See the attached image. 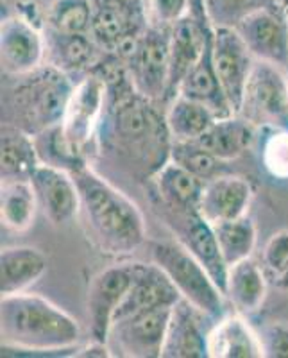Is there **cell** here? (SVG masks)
I'll list each match as a JSON object with an SVG mask.
<instances>
[{
    "instance_id": "22",
    "label": "cell",
    "mask_w": 288,
    "mask_h": 358,
    "mask_svg": "<svg viewBox=\"0 0 288 358\" xmlns=\"http://www.w3.org/2000/svg\"><path fill=\"white\" fill-rule=\"evenodd\" d=\"M150 181L154 185L156 196H158L156 204H161L174 212L199 210L201 196H203L206 181L188 172L172 159L163 165Z\"/></svg>"
},
{
    "instance_id": "35",
    "label": "cell",
    "mask_w": 288,
    "mask_h": 358,
    "mask_svg": "<svg viewBox=\"0 0 288 358\" xmlns=\"http://www.w3.org/2000/svg\"><path fill=\"white\" fill-rule=\"evenodd\" d=\"M147 24L152 27H172L188 15L187 0H142Z\"/></svg>"
},
{
    "instance_id": "5",
    "label": "cell",
    "mask_w": 288,
    "mask_h": 358,
    "mask_svg": "<svg viewBox=\"0 0 288 358\" xmlns=\"http://www.w3.org/2000/svg\"><path fill=\"white\" fill-rule=\"evenodd\" d=\"M70 73L54 65L40 66L15 90V108L22 129L33 136L59 126L73 94Z\"/></svg>"
},
{
    "instance_id": "39",
    "label": "cell",
    "mask_w": 288,
    "mask_h": 358,
    "mask_svg": "<svg viewBox=\"0 0 288 358\" xmlns=\"http://www.w3.org/2000/svg\"><path fill=\"white\" fill-rule=\"evenodd\" d=\"M88 357H99V358H110L113 357L111 348L108 342L92 341L88 346H79L75 351V358H88Z\"/></svg>"
},
{
    "instance_id": "15",
    "label": "cell",
    "mask_w": 288,
    "mask_h": 358,
    "mask_svg": "<svg viewBox=\"0 0 288 358\" xmlns=\"http://www.w3.org/2000/svg\"><path fill=\"white\" fill-rule=\"evenodd\" d=\"M38 203L54 226L72 222L81 212V196L72 172L41 162L31 176Z\"/></svg>"
},
{
    "instance_id": "9",
    "label": "cell",
    "mask_w": 288,
    "mask_h": 358,
    "mask_svg": "<svg viewBox=\"0 0 288 358\" xmlns=\"http://www.w3.org/2000/svg\"><path fill=\"white\" fill-rule=\"evenodd\" d=\"M140 267L142 262H122L106 267L92 280L86 296L92 341L108 342L117 310L129 294Z\"/></svg>"
},
{
    "instance_id": "6",
    "label": "cell",
    "mask_w": 288,
    "mask_h": 358,
    "mask_svg": "<svg viewBox=\"0 0 288 358\" xmlns=\"http://www.w3.org/2000/svg\"><path fill=\"white\" fill-rule=\"evenodd\" d=\"M149 251L152 264L168 276L183 299L203 310L213 321L226 315L227 299L224 292L181 242H150Z\"/></svg>"
},
{
    "instance_id": "23",
    "label": "cell",
    "mask_w": 288,
    "mask_h": 358,
    "mask_svg": "<svg viewBox=\"0 0 288 358\" xmlns=\"http://www.w3.org/2000/svg\"><path fill=\"white\" fill-rule=\"evenodd\" d=\"M267 273L252 258L231 265L227 271L226 299L236 313L249 317L261 308L267 297Z\"/></svg>"
},
{
    "instance_id": "42",
    "label": "cell",
    "mask_w": 288,
    "mask_h": 358,
    "mask_svg": "<svg viewBox=\"0 0 288 358\" xmlns=\"http://www.w3.org/2000/svg\"><path fill=\"white\" fill-rule=\"evenodd\" d=\"M99 2H104V0H92V4H99Z\"/></svg>"
},
{
    "instance_id": "36",
    "label": "cell",
    "mask_w": 288,
    "mask_h": 358,
    "mask_svg": "<svg viewBox=\"0 0 288 358\" xmlns=\"http://www.w3.org/2000/svg\"><path fill=\"white\" fill-rule=\"evenodd\" d=\"M261 265L265 273L274 278V281L280 280L288 271V229L274 233L265 244L261 251Z\"/></svg>"
},
{
    "instance_id": "27",
    "label": "cell",
    "mask_w": 288,
    "mask_h": 358,
    "mask_svg": "<svg viewBox=\"0 0 288 358\" xmlns=\"http://www.w3.org/2000/svg\"><path fill=\"white\" fill-rule=\"evenodd\" d=\"M47 50L52 54L50 65L65 72H81L99 63V47L92 34H59L49 29Z\"/></svg>"
},
{
    "instance_id": "12",
    "label": "cell",
    "mask_w": 288,
    "mask_h": 358,
    "mask_svg": "<svg viewBox=\"0 0 288 358\" xmlns=\"http://www.w3.org/2000/svg\"><path fill=\"white\" fill-rule=\"evenodd\" d=\"M211 54L217 76L235 115H238L245 85L256 63L245 41L233 27H213Z\"/></svg>"
},
{
    "instance_id": "13",
    "label": "cell",
    "mask_w": 288,
    "mask_h": 358,
    "mask_svg": "<svg viewBox=\"0 0 288 358\" xmlns=\"http://www.w3.org/2000/svg\"><path fill=\"white\" fill-rule=\"evenodd\" d=\"M0 56L6 72L27 76L43 66L47 38L29 18L9 17L0 25Z\"/></svg>"
},
{
    "instance_id": "28",
    "label": "cell",
    "mask_w": 288,
    "mask_h": 358,
    "mask_svg": "<svg viewBox=\"0 0 288 358\" xmlns=\"http://www.w3.org/2000/svg\"><path fill=\"white\" fill-rule=\"evenodd\" d=\"M166 126L174 142H194L217 120L215 113L204 104L178 95L166 104Z\"/></svg>"
},
{
    "instance_id": "4",
    "label": "cell",
    "mask_w": 288,
    "mask_h": 358,
    "mask_svg": "<svg viewBox=\"0 0 288 358\" xmlns=\"http://www.w3.org/2000/svg\"><path fill=\"white\" fill-rule=\"evenodd\" d=\"M106 99L108 90L104 79L94 70L75 85L62 124L50 129L52 136H49L47 143L49 156H54L50 165L72 172L88 163L86 151L97 138Z\"/></svg>"
},
{
    "instance_id": "43",
    "label": "cell",
    "mask_w": 288,
    "mask_h": 358,
    "mask_svg": "<svg viewBox=\"0 0 288 358\" xmlns=\"http://www.w3.org/2000/svg\"><path fill=\"white\" fill-rule=\"evenodd\" d=\"M285 13H287V18H288V6H287V8H285Z\"/></svg>"
},
{
    "instance_id": "31",
    "label": "cell",
    "mask_w": 288,
    "mask_h": 358,
    "mask_svg": "<svg viewBox=\"0 0 288 358\" xmlns=\"http://www.w3.org/2000/svg\"><path fill=\"white\" fill-rule=\"evenodd\" d=\"M94 18L92 0H56L50 6L49 29L59 34H89Z\"/></svg>"
},
{
    "instance_id": "11",
    "label": "cell",
    "mask_w": 288,
    "mask_h": 358,
    "mask_svg": "<svg viewBox=\"0 0 288 358\" xmlns=\"http://www.w3.org/2000/svg\"><path fill=\"white\" fill-rule=\"evenodd\" d=\"M161 208V215L165 219V224L174 231L178 241L194 255L201 264L204 265L210 276L213 278L219 289L226 296V283H227V271L229 267L226 265L220 252L219 242H217L215 229L213 224L208 222L199 210L194 212H174L168 208L156 204Z\"/></svg>"
},
{
    "instance_id": "14",
    "label": "cell",
    "mask_w": 288,
    "mask_h": 358,
    "mask_svg": "<svg viewBox=\"0 0 288 358\" xmlns=\"http://www.w3.org/2000/svg\"><path fill=\"white\" fill-rule=\"evenodd\" d=\"M252 56L260 62L288 66V18L283 6L249 15L236 27Z\"/></svg>"
},
{
    "instance_id": "40",
    "label": "cell",
    "mask_w": 288,
    "mask_h": 358,
    "mask_svg": "<svg viewBox=\"0 0 288 358\" xmlns=\"http://www.w3.org/2000/svg\"><path fill=\"white\" fill-rule=\"evenodd\" d=\"M274 283H276V287L280 290H283V292H288V271L283 274V276L280 278V280L274 281Z\"/></svg>"
},
{
    "instance_id": "38",
    "label": "cell",
    "mask_w": 288,
    "mask_h": 358,
    "mask_svg": "<svg viewBox=\"0 0 288 358\" xmlns=\"http://www.w3.org/2000/svg\"><path fill=\"white\" fill-rule=\"evenodd\" d=\"M188 2V15L194 18L197 24L206 31H211L213 25L210 22V15H208V2L206 0H187Z\"/></svg>"
},
{
    "instance_id": "17",
    "label": "cell",
    "mask_w": 288,
    "mask_h": 358,
    "mask_svg": "<svg viewBox=\"0 0 288 358\" xmlns=\"http://www.w3.org/2000/svg\"><path fill=\"white\" fill-rule=\"evenodd\" d=\"M252 196L251 183L242 176H215L204 183L199 212L211 224L240 219L247 215Z\"/></svg>"
},
{
    "instance_id": "1",
    "label": "cell",
    "mask_w": 288,
    "mask_h": 358,
    "mask_svg": "<svg viewBox=\"0 0 288 358\" xmlns=\"http://www.w3.org/2000/svg\"><path fill=\"white\" fill-rule=\"evenodd\" d=\"M106 83L104 117L97 140L102 152L108 151L136 179H152L171 162L174 140L159 111V102L145 97L134 88L126 63L115 54H106L94 66Z\"/></svg>"
},
{
    "instance_id": "32",
    "label": "cell",
    "mask_w": 288,
    "mask_h": 358,
    "mask_svg": "<svg viewBox=\"0 0 288 358\" xmlns=\"http://www.w3.org/2000/svg\"><path fill=\"white\" fill-rule=\"evenodd\" d=\"M208 15L213 27L236 29L242 20L265 8L281 6L280 0H206Z\"/></svg>"
},
{
    "instance_id": "37",
    "label": "cell",
    "mask_w": 288,
    "mask_h": 358,
    "mask_svg": "<svg viewBox=\"0 0 288 358\" xmlns=\"http://www.w3.org/2000/svg\"><path fill=\"white\" fill-rule=\"evenodd\" d=\"M258 335L265 358H288V324L272 322L265 326Z\"/></svg>"
},
{
    "instance_id": "3",
    "label": "cell",
    "mask_w": 288,
    "mask_h": 358,
    "mask_svg": "<svg viewBox=\"0 0 288 358\" xmlns=\"http://www.w3.org/2000/svg\"><path fill=\"white\" fill-rule=\"evenodd\" d=\"M72 176L81 196V213L86 228L102 252L126 257L145 244V219L133 199L88 163L73 169Z\"/></svg>"
},
{
    "instance_id": "10",
    "label": "cell",
    "mask_w": 288,
    "mask_h": 358,
    "mask_svg": "<svg viewBox=\"0 0 288 358\" xmlns=\"http://www.w3.org/2000/svg\"><path fill=\"white\" fill-rule=\"evenodd\" d=\"M174 306H158L115 321L108 344L113 357L161 358Z\"/></svg>"
},
{
    "instance_id": "8",
    "label": "cell",
    "mask_w": 288,
    "mask_h": 358,
    "mask_svg": "<svg viewBox=\"0 0 288 358\" xmlns=\"http://www.w3.org/2000/svg\"><path fill=\"white\" fill-rule=\"evenodd\" d=\"M127 70L134 88L145 97L165 104L171 72V27L147 25L127 57Z\"/></svg>"
},
{
    "instance_id": "2",
    "label": "cell",
    "mask_w": 288,
    "mask_h": 358,
    "mask_svg": "<svg viewBox=\"0 0 288 358\" xmlns=\"http://www.w3.org/2000/svg\"><path fill=\"white\" fill-rule=\"evenodd\" d=\"M2 357H75L81 326L52 301L31 292L2 296Z\"/></svg>"
},
{
    "instance_id": "19",
    "label": "cell",
    "mask_w": 288,
    "mask_h": 358,
    "mask_svg": "<svg viewBox=\"0 0 288 358\" xmlns=\"http://www.w3.org/2000/svg\"><path fill=\"white\" fill-rule=\"evenodd\" d=\"M179 299H181L179 290L158 265L142 264L129 294L117 310L115 321L131 317L145 310L158 308V306H174Z\"/></svg>"
},
{
    "instance_id": "16",
    "label": "cell",
    "mask_w": 288,
    "mask_h": 358,
    "mask_svg": "<svg viewBox=\"0 0 288 358\" xmlns=\"http://www.w3.org/2000/svg\"><path fill=\"white\" fill-rule=\"evenodd\" d=\"M213 321L210 315L192 305L187 299H179L172 308L171 322L166 330L163 358H210L208 350V328L206 322Z\"/></svg>"
},
{
    "instance_id": "33",
    "label": "cell",
    "mask_w": 288,
    "mask_h": 358,
    "mask_svg": "<svg viewBox=\"0 0 288 358\" xmlns=\"http://www.w3.org/2000/svg\"><path fill=\"white\" fill-rule=\"evenodd\" d=\"M171 159L178 163V165H181L183 169H187L194 176L203 179V181H208V179L219 176L217 174L219 165L224 163L195 142H174Z\"/></svg>"
},
{
    "instance_id": "41",
    "label": "cell",
    "mask_w": 288,
    "mask_h": 358,
    "mask_svg": "<svg viewBox=\"0 0 288 358\" xmlns=\"http://www.w3.org/2000/svg\"><path fill=\"white\" fill-rule=\"evenodd\" d=\"M280 2H281V6H283V8H287V6H288V0H280Z\"/></svg>"
},
{
    "instance_id": "18",
    "label": "cell",
    "mask_w": 288,
    "mask_h": 358,
    "mask_svg": "<svg viewBox=\"0 0 288 358\" xmlns=\"http://www.w3.org/2000/svg\"><path fill=\"white\" fill-rule=\"evenodd\" d=\"M211 34L213 29L211 31L203 29L190 15L175 22L171 27V72H168L165 104L178 97L179 86L192 72V69L199 63Z\"/></svg>"
},
{
    "instance_id": "7",
    "label": "cell",
    "mask_w": 288,
    "mask_h": 358,
    "mask_svg": "<svg viewBox=\"0 0 288 358\" xmlns=\"http://www.w3.org/2000/svg\"><path fill=\"white\" fill-rule=\"evenodd\" d=\"M238 115L260 129H288V73L274 63L256 59Z\"/></svg>"
},
{
    "instance_id": "24",
    "label": "cell",
    "mask_w": 288,
    "mask_h": 358,
    "mask_svg": "<svg viewBox=\"0 0 288 358\" xmlns=\"http://www.w3.org/2000/svg\"><path fill=\"white\" fill-rule=\"evenodd\" d=\"M47 273V258L31 245H13L0 255V292L2 296L29 292Z\"/></svg>"
},
{
    "instance_id": "30",
    "label": "cell",
    "mask_w": 288,
    "mask_h": 358,
    "mask_svg": "<svg viewBox=\"0 0 288 358\" xmlns=\"http://www.w3.org/2000/svg\"><path fill=\"white\" fill-rule=\"evenodd\" d=\"M213 229L227 267L252 257L258 231H256V224L247 215L213 224Z\"/></svg>"
},
{
    "instance_id": "20",
    "label": "cell",
    "mask_w": 288,
    "mask_h": 358,
    "mask_svg": "<svg viewBox=\"0 0 288 358\" xmlns=\"http://www.w3.org/2000/svg\"><path fill=\"white\" fill-rule=\"evenodd\" d=\"M208 350L211 358H264L260 335L236 312L226 313L213 322L208 335Z\"/></svg>"
},
{
    "instance_id": "25",
    "label": "cell",
    "mask_w": 288,
    "mask_h": 358,
    "mask_svg": "<svg viewBox=\"0 0 288 358\" xmlns=\"http://www.w3.org/2000/svg\"><path fill=\"white\" fill-rule=\"evenodd\" d=\"M0 174L2 181H31V176L41 163L38 143L33 134L20 126H2Z\"/></svg>"
},
{
    "instance_id": "29",
    "label": "cell",
    "mask_w": 288,
    "mask_h": 358,
    "mask_svg": "<svg viewBox=\"0 0 288 358\" xmlns=\"http://www.w3.org/2000/svg\"><path fill=\"white\" fill-rule=\"evenodd\" d=\"M38 197L31 181H2L0 219L11 231H25L36 217Z\"/></svg>"
},
{
    "instance_id": "44",
    "label": "cell",
    "mask_w": 288,
    "mask_h": 358,
    "mask_svg": "<svg viewBox=\"0 0 288 358\" xmlns=\"http://www.w3.org/2000/svg\"><path fill=\"white\" fill-rule=\"evenodd\" d=\"M287 73H288V66H287Z\"/></svg>"
},
{
    "instance_id": "34",
    "label": "cell",
    "mask_w": 288,
    "mask_h": 358,
    "mask_svg": "<svg viewBox=\"0 0 288 358\" xmlns=\"http://www.w3.org/2000/svg\"><path fill=\"white\" fill-rule=\"evenodd\" d=\"M261 142V163L276 179H288V129L267 127Z\"/></svg>"
},
{
    "instance_id": "26",
    "label": "cell",
    "mask_w": 288,
    "mask_h": 358,
    "mask_svg": "<svg viewBox=\"0 0 288 358\" xmlns=\"http://www.w3.org/2000/svg\"><path fill=\"white\" fill-rule=\"evenodd\" d=\"M254 129L256 127L245 118L240 115H231L226 118H217L210 129L194 142L199 143L220 162H231L251 147V143L254 142Z\"/></svg>"
},
{
    "instance_id": "21",
    "label": "cell",
    "mask_w": 288,
    "mask_h": 358,
    "mask_svg": "<svg viewBox=\"0 0 288 358\" xmlns=\"http://www.w3.org/2000/svg\"><path fill=\"white\" fill-rule=\"evenodd\" d=\"M211 40H213V34L208 40L206 49H204L199 63L192 69V72L179 86L178 95L201 102L208 110L213 111L217 118H226L235 115V111L227 101L226 92H224L219 76H217L215 65H213V54H211Z\"/></svg>"
}]
</instances>
